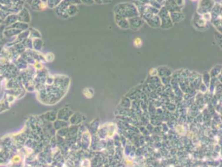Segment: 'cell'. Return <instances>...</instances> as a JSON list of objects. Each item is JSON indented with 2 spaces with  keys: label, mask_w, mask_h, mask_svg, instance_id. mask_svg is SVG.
<instances>
[{
  "label": "cell",
  "mask_w": 222,
  "mask_h": 167,
  "mask_svg": "<svg viewBox=\"0 0 222 167\" xmlns=\"http://www.w3.org/2000/svg\"><path fill=\"white\" fill-rule=\"evenodd\" d=\"M82 1L83 3H84V4H85L91 5V4L93 3V0H82Z\"/></svg>",
  "instance_id": "obj_11"
},
{
  "label": "cell",
  "mask_w": 222,
  "mask_h": 167,
  "mask_svg": "<svg viewBox=\"0 0 222 167\" xmlns=\"http://www.w3.org/2000/svg\"><path fill=\"white\" fill-rule=\"evenodd\" d=\"M213 0H200L199 3L198 12L200 14H205L211 11L214 6Z\"/></svg>",
  "instance_id": "obj_4"
},
{
  "label": "cell",
  "mask_w": 222,
  "mask_h": 167,
  "mask_svg": "<svg viewBox=\"0 0 222 167\" xmlns=\"http://www.w3.org/2000/svg\"><path fill=\"white\" fill-rule=\"evenodd\" d=\"M18 16H19L18 19H19L20 21H29L30 17H29V13H28V11L25 10V9H24V10H23L22 11L20 12V13L19 14Z\"/></svg>",
  "instance_id": "obj_8"
},
{
  "label": "cell",
  "mask_w": 222,
  "mask_h": 167,
  "mask_svg": "<svg viewBox=\"0 0 222 167\" xmlns=\"http://www.w3.org/2000/svg\"><path fill=\"white\" fill-rule=\"evenodd\" d=\"M134 44L135 45V46H137V47H140V46H141V45L142 44V40L140 38H136L134 41Z\"/></svg>",
  "instance_id": "obj_10"
},
{
  "label": "cell",
  "mask_w": 222,
  "mask_h": 167,
  "mask_svg": "<svg viewBox=\"0 0 222 167\" xmlns=\"http://www.w3.org/2000/svg\"><path fill=\"white\" fill-rule=\"evenodd\" d=\"M143 20H145L151 27H158L160 26L161 21L158 15L150 13V12H146L143 14Z\"/></svg>",
  "instance_id": "obj_3"
},
{
  "label": "cell",
  "mask_w": 222,
  "mask_h": 167,
  "mask_svg": "<svg viewBox=\"0 0 222 167\" xmlns=\"http://www.w3.org/2000/svg\"><path fill=\"white\" fill-rule=\"evenodd\" d=\"M193 21L196 26L200 29L205 27L206 25V21L203 19V18L199 14H197L196 15Z\"/></svg>",
  "instance_id": "obj_7"
},
{
  "label": "cell",
  "mask_w": 222,
  "mask_h": 167,
  "mask_svg": "<svg viewBox=\"0 0 222 167\" xmlns=\"http://www.w3.org/2000/svg\"><path fill=\"white\" fill-rule=\"evenodd\" d=\"M115 14L122 18H130L137 16L139 12L135 5L132 4H121L115 6L114 9Z\"/></svg>",
  "instance_id": "obj_1"
},
{
  "label": "cell",
  "mask_w": 222,
  "mask_h": 167,
  "mask_svg": "<svg viewBox=\"0 0 222 167\" xmlns=\"http://www.w3.org/2000/svg\"><path fill=\"white\" fill-rule=\"evenodd\" d=\"M128 21L129 24V27H130L131 29L134 30L140 29L143 24V20L138 16L129 18Z\"/></svg>",
  "instance_id": "obj_5"
},
{
  "label": "cell",
  "mask_w": 222,
  "mask_h": 167,
  "mask_svg": "<svg viewBox=\"0 0 222 167\" xmlns=\"http://www.w3.org/2000/svg\"><path fill=\"white\" fill-rule=\"evenodd\" d=\"M115 19L117 26L121 27V29H126L129 28L128 21L126 18H122L117 14H115Z\"/></svg>",
  "instance_id": "obj_6"
},
{
  "label": "cell",
  "mask_w": 222,
  "mask_h": 167,
  "mask_svg": "<svg viewBox=\"0 0 222 167\" xmlns=\"http://www.w3.org/2000/svg\"><path fill=\"white\" fill-rule=\"evenodd\" d=\"M160 21H161V24L160 26H162L163 28L168 29L171 27L172 26V21L170 18V14H169V12L168 9L163 7L160 12H159V16Z\"/></svg>",
  "instance_id": "obj_2"
},
{
  "label": "cell",
  "mask_w": 222,
  "mask_h": 167,
  "mask_svg": "<svg viewBox=\"0 0 222 167\" xmlns=\"http://www.w3.org/2000/svg\"><path fill=\"white\" fill-rule=\"evenodd\" d=\"M181 16H183L182 14L177 13V12H172L171 13L172 20H173V21H178L182 20L183 18H181Z\"/></svg>",
  "instance_id": "obj_9"
}]
</instances>
